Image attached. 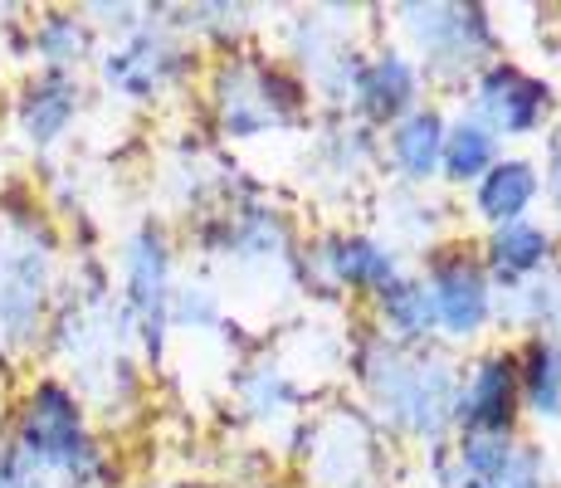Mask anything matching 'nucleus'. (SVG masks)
<instances>
[{
	"mask_svg": "<svg viewBox=\"0 0 561 488\" xmlns=\"http://www.w3.org/2000/svg\"><path fill=\"white\" fill-rule=\"evenodd\" d=\"M366 390L381 406V416L391 425H401L405 435L439 440L455 425V400H459V372L439 352L425 347H401L391 338L366 347L362 362Z\"/></svg>",
	"mask_w": 561,
	"mask_h": 488,
	"instance_id": "1",
	"label": "nucleus"
},
{
	"mask_svg": "<svg viewBox=\"0 0 561 488\" xmlns=\"http://www.w3.org/2000/svg\"><path fill=\"white\" fill-rule=\"evenodd\" d=\"M15 459L25 464L30 474L49 469V474H64V479H73V484L99 474V444L89 440L83 406L69 396V386L39 382L30 390L25 410H20Z\"/></svg>",
	"mask_w": 561,
	"mask_h": 488,
	"instance_id": "2",
	"label": "nucleus"
},
{
	"mask_svg": "<svg viewBox=\"0 0 561 488\" xmlns=\"http://www.w3.org/2000/svg\"><path fill=\"white\" fill-rule=\"evenodd\" d=\"M304 113V83L268 64H230L215 73V117L230 137H259Z\"/></svg>",
	"mask_w": 561,
	"mask_h": 488,
	"instance_id": "3",
	"label": "nucleus"
},
{
	"mask_svg": "<svg viewBox=\"0 0 561 488\" xmlns=\"http://www.w3.org/2000/svg\"><path fill=\"white\" fill-rule=\"evenodd\" d=\"M547 107H552V89L533 73H523L517 64H479V79H473V123L489 127L493 137H527L547 123Z\"/></svg>",
	"mask_w": 561,
	"mask_h": 488,
	"instance_id": "4",
	"label": "nucleus"
},
{
	"mask_svg": "<svg viewBox=\"0 0 561 488\" xmlns=\"http://www.w3.org/2000/svg\"><path fill=\"white\" fill-rule=\"evenodd\" d=\"M420 284L430 288L435 328H445V338L469 342L493 322V279L469 254H435V264Z\"/></svg>",
	"mask_w": 561,
	"mask_h": 488,
	"instance_id": "5",
	"label": "nucleus"
},
{
	"mask_svg": "<svg viewBox=\"0 0 561 488\" xmlns=\"http://www.w3.org/2000/svg\"><path fill=\"white\" fill-rule=\"evenodd\" d=\"M401 15L425 64H439V69H469L493 49L489 20L473 5H405Z\"/></svg>",
	"mask_w": 561,
	"mask_h": 488,
	"instance_id": "6",
	"label": "nucleus"
},
{
	"mask_svg": "<svg viewBox=\"0 0 561 488\" xmlns=\"http://www.w3.org/2000/svg\"><path fill=\"white\" fill-rule=\"evenodd\" d=\"M127 269V313L137 318L152 356L161 352V332H167V308H171V245L157 225L133 230L123 254Z\"/></svg>",
	"mask_w": 561,
	"mask_h": 488,
	"instance_id": "7",
	"label": "nucleus"
},
{
	"mask_svg": "<svg viewBox=\"0 0 561 488\" xmlns=\"http://www.w3.org/2000/svg\"><path fill=\"white\" fill-rule=\"evenodd\" d=\"M517 406H523V390H517V362L508 352L479 356L473 372L459 376L455 420L473 435H513Z\"/></svg>",
	"mask_w": 561,
	"mask_h": 488,
	"instance_id": "8",
	"label": "nucleus"
},
{
	"mask_svg": "<svg viewBox=\"0 0 561 488\" xmlns=\"http://www.w3.org/2000/svg\"><path fill=\"white\" fill-rule=\"evenodd\" d=\"M415 98H420V64L415 59L386 49V54H376V59L357 64L352 103H357L362 123H371V127L401 123L405 113H415Z\"/></svg>",
	"mask_w": 561,
	"mask_h": 488,
	"instance_id": "9",
	"label": "nucleus"
},
{
	"mask_svg": "<svg viewBox=\"0 0 561 488\" xmlns=\"http://www.w3.org/2000/svg\"><path fill=\"white\" fill-rule=\"evenodd\" d=\"M542 195V171L523 157H499L479 181H473V211L489 230L527 220L533 201Z\"/></svg>",
	"mask_w": 561,
	"mask_h": 488,
	"instance_id": "10",
	"label": "nucleus"
},
{
	"mask_svg": "<svg viewBox=\"0 0 561 488\" xmlns=\"http://www.w3.org/2000/svg\"><path fill=\"white\" fill-rule=\"evenodd\" d=\"M318 264L332 284L362 288V293H386L401 279V264L381 240L371 235H328L318 249Z\"/></svg>",
	"mask_w": 561,
	"mask_h": 488,
	"instance_id": "11",
	"label": "nucleus"
},
{
	"mask_svg": "<svg viewBox=\"0 0 561 488\" xmlns=\"http://www.w3.org/2000/svg\"><path fill=\"white\" fill-rule=\"evenodd\" d=\"M39 308H45V254L10 249L0 259V328H5V338H30Z\"/></svg>",
	"mask_w": 561,
	"mask_h": 488,
	"instance_id": "12",
	"label": "nucleus"
},
{
	"mask_svg": "<svg viewBox=\"0 0 561 488\" xmlns=\"http://www.w3.org/2000/svg\"><path fill=\"white\" fill-rule=\"evenodd\" d=\"M445 133L449 123L435 113V107H415L401 123L391 127V167L401 171V181L420 186V181L439 177V151H445Z\"/></svg>",
	"mask_w": 561,
	"mask_h": 488,
	"instance_id": "13",
	"label": "nucleus"
},
{
	"mask_svg": "<svg viewBox=\"0 0 561 488\" xmlns=\"http://www.w3.org/2000/svg\"><path fill=\"white\" fill-rule=\"evenodd\" d=\"M176 49H167V39L152 30H137L117 54H107V83L127 98H152L161 83L176 73Z\"/></svg>",
	"mask_w": 561,
	"mask_h": 488,
	"instance_id": "14",
	"label": "nucleus"
},
{
	"mask_svg": "<svg viewBox=\"0 0 561 488\" xmlns=\"http://www.w3.org/2000/svg\"><path fill=\"white\" fill-rule=\"evenodd\" d=\"M517 390L537 420H561V338L537 332L517 356Z\"/></svg>",
	"mask_w": 561,
	"mask_h": 488,
	"instance_id": "15",
	"label": "nucleus"
},
{
	"mask_svg": "<svg viewBox=\"0 0 561 488\" xmlns=\"http://www.w3.org/2000/svg\"><path fill=\"white\" fill-rule=\"evenodd\" d=\"M483 259H489V274L517 284V279H533V274H542L547 269V259H552V235H547L542 225H533V220L503 225V230L489 235Z\"/></svg>",
	"mask_w": 561,
	"mask_h": 488,
	"instance_id": "16",
	"label": "nucleus"
},
{
	"mask_svg": "<svg viewBox=\"0 0 561 488\" xmlns=\"http://www.w3.org/2000/svg\"><path fill=\"white\" fill-rule=\"evenodd\" d=\"M79 113V89H73L69 73H45L39 83H30L20 98V127H25L30 143H54L64 137V127Z\"/></svg>",
	"mask_w": 561,
	"mask_h": 488,
	"instance_id": "17",
	"label": "nucleus"
},
{
	"mask_svg": "<svg viewBox=\"0 0 561 488\" xmlns=\"http://www.w3.org/2000/svg\"><path fill=\"white\" fill-rule=\"evenodd\" d=\"M376 308H381L391 342L401 347H425V338L435 332V303H430V288L420 279L401 274L386 293H376Z\"/></svg>",
	"mask_w": 561,
	"mask_h": 488,
	"instance_id": "18",
	"label": "nucleus"
},
{
	"mask_svg": "<svg viewBox=\"0 0 561 488\" xmlns=\"http://www.w3.org/2000/svg\"><path fill=\"white\" fill-rule=\"evenodd\" d=\"M499 137L489 127H479L473 117H459L445 133V151H439V171H445L449 186H473L483 171L499 161Z\"/></svg>",
	"mask_w": 561,
	"mask_h": 488,
	"instance_id": "19",
	"label": "nucleus"
},
{
	"mask_svg": "<svg viewBox=\"0 0 561 488\" xmlns=\"http://www.w3.org/2000/svg\"><path fill=\"white\" fill-rule=\"evenodd\" d=\"M513 450H517L513 435H473V430H463L455 454L463 484H499L513 464Z\"/></svg>",
	"mask_w": 561,
	"mask_h": 488,
	"instance_id": "20",
	"label": "nucleus"
},
{
	"mask_svg": "<svg viewBox=\"0 0 561 488\" xmlns=\"http://www.w3.org/2000/svg\"><path fill=\"white\" fill-rule=\"evenodd\" d=\"M35 45L39 54H45V64L54 73L59 69H69L73 59H83V49H89V25L83 20H73V15H45L39 20V35H35Z\"/></svg>",
	"mask_w": 561,
	"mask_h": 488,
	"instance_id": "21",
	"label": "nucleus"
},
{
	"mask_svg": "<svg viewBox=\"0 0 561 488\" xmlns=\"http://www.w3.org/2000/svg\"><path fill=\"white\" fill-rule=\"evenodd\" d=\"M234 254L244 259H268L284 249V225H278L274 211H244L234 215V240H230Z\"/></svg>",
	"mask_w": 561,
	"mask_h": 488,
	"instance_id": "22",
	"label": "nucleus"
},
{
	"mask_svg": "<svg viewBox=\"0 0 561 488\" xmlns=\"http://www.w3.org/2000/svg\"><path fill=\"white\" fill-rule=\"evenodd\" d=\"M167 322H181V328H210V322H220V308H215V298L205 288H171Z\"/></svg>",
	"mask_w": 561,
	"mask_h": 488,
	"instance_id": "23",
	"label": "nucleus"
},
{
	"mask_svg": "<svg viewBox=\"0 0 561 488\" xmlns=\"http://www.w3.org/2000/svg\"><path fill=\"white\" fill-rule=\"evenodd\" d=\"M244 390H250L254 416H278V406L288 400V382L274 372V366H254V376L244 382Z\"/></svg>",
	"mask_w": 561,
	"mask_h": 488,
	"instance_id": "24",
	"label": "nucleus"
},
{
	"mask_svg": "<svg viewBox=\"0 0 561 488\" xmlns=\"http://www.w3.org/2000/svg\"><path fill=\"white\" fill-rule=\"evenodd\" d=\"M0 488H35L30 469L15 459V454H0Z\"/></svg>",
	"mask_w": 561,
	"mask_h": 488,
	"instance_id": "25",
	"label": "nucleus"
},
{
	"mask_svg": "<svg viewBox=\"0 0 561 488\" xmlns=\"http://www.w3.org/2000/svg\"><path fill=\"white\" fill-rule=\"evenodd\" d=\"M547 191H552V201L561 211V137L552 143V161H547Z\"/></svg>",
	"mask_w": 561,
	"mask_h": 488,
	"instance_id": "26",
	"label": "nucleus"
},
{
	"mask_svg": "<svg viewBox=\"0 0 561 488\" xmlns=\"http://www.w3.org/2000/svg\"><path fill=\"white\" fill-rule=\"evenodd\" d=\"M463 488H503V484H463Z\"/></svg>",
	"mask_w": 561,
	"mask_h": 488,
	"instance_id": "27",
	"label": "nucleus"
}]
</instances>
